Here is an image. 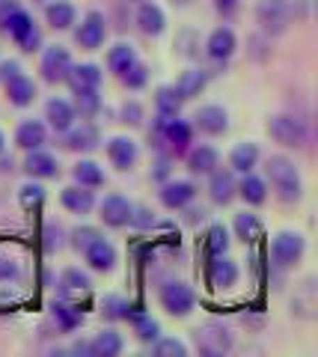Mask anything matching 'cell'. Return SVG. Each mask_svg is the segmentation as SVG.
I'll list each match as a JSON object with an SVG mask.
<instances>
[{
    "label": "cell",
    "mask_w": 318,
    "mask_h": 357,
    "mask_svg": "<svg viewBox=\"0 0 318 357\" xmlns=\"http://www.w3.org/2000/svg\"><path fill=\"white\" fill-rule=\"evenodd\" d=\"M119 81H122V86H128V89H146V84H149V66L146 63H134L131 69H125L122 75H119Z\"/></svg>",
    "instance_id": "obj_42"
},
{
    "label": "cell",
    "mask_w": 318,
    "mask_h": 357,
    "mask_svg": "<svg viewBox=\"0 0 318 357\" xmlns=\"http://www.w3.org/2000/svg\"><path fill=\"white\" fill-rule=\"evenodd\" d=\"M36 3H39V0H36Z\"/></svg>",
    "instance_id": "obj_58"
},
{
    "label": "cell",
    "mask_w": 318,
    "mask_h": 357,
    "mask_svg": "<svg viewBox=\"0 0 318 357\" xmlns=\"http://www.w3.org/2000/svg\"><path fill=\"white\" fill-rule=\"evenodd\" d=\"M271 265H277V268H294L301 259H303V253H306V238L301 236V232H292V229H283L273 236L271 241Z\"/></svg>",
    "instance_id": "obj_5"
},
{
    "label": "cell",
    "mask_w": 318,
    "mask_h": 357,
    "mask_svg": "<svg viewBox=\"0 0 318 357\" xmlns=\"http://www.w3.org/2000/svg\"><path fill=\"white\" fill-rule=\"evenodd\" d=\"M98 236H102V232H98L95 227H78V229H72V248L78 250V253H84Z\"/></svg>",
    "instance_id": "obj_46"
},
{
    "label": "cell",
    "mask_w": 318,
    "mask_h": 357,
    "mask_svg": "<svg viewBox=\"0 0 318 357\" xmlns=\"http://www.w3.org/2000/svg\"><path fill=\"white\" fill-rule=\"evenodd\" d=\"M45 119H48L51 131L63 134V131H69L74 122H78V114H74V107H72L69 98L54 96V98H48V105H45Z\"/></svg>",
    "instance_id": "obj_22"
},
{
    "label": "cell",
    "mask_w": 318,
    "mask_h": 357,
    "mask_svg": "<svg viewBox=\"0 0 318 357\" xmlns=\"http://www.w3.org/2000/svg\"><path fill=\"white\" fill-rule=\"evenodd\" d=\"M137 158H140V149L131 137H122V134H119V137L107 140V161H111L119 173L131 170V167L137 164Z\"/></svg>",
    "instance_id": "obj_18"
},
{
    "label": "cell",
    "mask_w": 318,
    "mask_h": 357,
    "mask_svg": "<svg viewBox=\"0 0 318 357\" xmlns=\"http://www.w3.org/2000/svg\"><path fill=\"white\" fill-rule=\"evenodd\" d=\"M84 259H86V265H90L93 271L107 274V271H113L116 268V248L104 236H98L90 248L84 250Z\"/></svg>",
    "instance_id": "obj_21"
},
{
    "label": "cell",
    "mask_w": 318,
    "mask_h": 357,
    "mask_svg": "<svg viewBox=\"0 0 318 357\" xmlns=\"http://www.w3.org/2000/svg\"><path fill=\"white\" fill-rule=\"evenodd\" d=\"M122 349H125V340H122V333L113 328L98 331L90 340V357H119Z\"/></svg>",
    "instance_id": "obj_28"
},
{
    "label": "cell",
    "mask_w": 318,
    "mask_h": 357,
    "mask_svg": "<svg viewBox=\"0 0 318 357\" xmlns=\"http://www.w3.org/2000/svg\"><path fill=\"white\" fill-rule=\"evenodd\" d=\"M48 143V126L42 119H24V122H18V128H15V146L18 149H42Z\"/></svg>",
    "instance_id": "obj_23"
},
{
    "label": "cell",
    "mask_w": 318,
    "mask_h": 357,
    "mask_svg": "<svg viewBox=\"0 0 318 357\" xmlns=\"http://www.w3.org/2000/svg\"><path fill=\"white\" fill-rule=\"evenodd\" d=\"M72 54L65 45H48L42 48V63H39V72H42V81L45 84H65L72 69Z\"/></svg>",
    "instance_id": "obj_8"
},
{
    "label": "cell",
    "mask_w": 318,
    "mask_h": 357,
    "mask_svg": "<svg viewBox=\"0 0 318 357\" xmlns=\"http://www.w3.org/2000/svg\"><path fill=\"white\" fill-rule=\"evenodd\" d=\"M21 167H24V173H27L30 178H39V182L60 176V161L54 158L51 152H45V149H30Z\"/></svg>",
    "instance_id": "obj_20"
},
{
    "label": "cell",
    "mask_w": 318,
    "mask_h": 357,
    "mask_svg": "<svg viewBox=\"0 0 318 357\" xmlns=\"http://www.w3.org/2000/svg\"><path fill=\"white\" fill-rule=\"evenodd\" d=\"M265 176L273 188V194H277V199H283V203H301L303 178L292 158H286V155H271L265 161Z\"/></svg>",
    "instance_id": "obj_1"
},
{
    "label": "cell",
    "mask_w": 318,
    "mask_h": 357,
    "mask_svg": "<svg viewBox=\"0 0 318 357\" xmlns=\"http://www.w3.org/2000/svg\"><path fill=\"white\" fill-rule=\"evenodd\" d=\"M98 143H102V131L90 119L74 122L69 131H63V146L69 152H93L98 149Z\"/></svg>",
    "instance_id": "obj_13"
},
{
    "label": "cell",
    "mask_w": 318,
    "mask_h": 357,
    "mask_svg": "<svg viewBox=\"0 0 318 357\" xmlns=\"http://www.w3.org/2000/svg\"><path fill=\"white\" fill-rule=\"evenodd\" d=\"M238 197L244 199L247 206H262V203H268V182L262 176L253 173H244L241 176V182H238Z\"/></svg>",
    "instance_id": "obj_32"
},
{
    "label": "cell",
    "mask_w": 318,
    "mask_h": 357,
    "mask_svg": "<svg viewBox=\"0 0 318 357\" xmlns=\"http://www.w3.org/2000/svg\"><path fill=\"white\" fill-rule=\"evenodd\" d=\"M268 134L286 149H303L306 140H310L306 122L294 114H271L268 116Z\"/></svg>",
    "instance_id": "obj_4"
},
{
    "label": "cell",
    "mask_w": 318,
    "mask_h": 357,
    "mask_svg": "<svg viewBox=\"0 0 318 357\" xmlns=\"http://www.w3.org/2000/svg\"><path fill=\"white\" fill-rule=\"evenodd\" d=\"M125 321H131V328H134V337H137L140 342H149V345H152V342L161 337V321L152 319L149 312L137 310V307H128Z\"/></svg>",
    "instance_id": "obj_30"
},
{
    "label": "cell",
    "mask_w": 318,
    "mask_h": 357,
    "mask_svg": "<svg viewBox=\"0 0 318 357\" xmlns=\"http://www.w3.org/2000/svg\"><path fill=\"white\" fill-rule=\"evenodd\" d=\"M6 33H9V39H13L24 54L42 51V33H39V27H36V18H33L24 6H18L15 15L9 18Z\"/></svg>",
    "instance_id": "obj_7"
},
{
    "label": "cell",
    "mask_w": 318,
    "mask_h": 357,
    "mask_svg": "<svg viewBox=\"0 0 318 357\" xmlns=\"http://www.w3.org/2000/svg\"><path fill=\"white\" fill-rule=\"evenodd\" d=\"M158 301L173 319H184V316H191L196 307V292L182 280H167L158 289Z\"/></svg>",
    "instance_id": "obj_6"
},
{
    "label": "cell",
    "mask_w": 318,
    "mask_h": 357,
    "mask_svg": "<svg viewBox=\"0 0 318 357\" xmlns=\"http://www.w3.org/2000/svg\"><path fill=\"white\" fill-rule=\"evenodd\" d=\"M173 3H179V6H188V3H193V0H173Z\"/></svg>",
    "instance_id": "obj_56"
},
{
    "label": "cell",
    "mask_w": 318,
    "mask_h": 357,
    "mask_svg": "<svg viewBox=\"0 0 318 357\" xmlns=\"http://www.w3.org/2000/svg\"><path fill=\"white\" fill-rule=\"evenodd\" d=\"M202 51H205V57L212 60L214 66H226L229 60L235 57V51H238V36H235V30H232V27H223V24L214 27V30L205 36Z\"/></svg>",
    "instance_id": "obj_9"
},
{
    "label": "cell",
    "mask_w": 318,
    "mask_h": 357,
    "mask_svg": "<svg viewBox=\"0 0 318 357\" xmlns=\"http://www.w3.org/2000/svg\"><path fill=\"white\" fill-rule=\"evenodd\" d=\"M21 72H24V69H21V63L18 60H3V63H0V81H9V77H15V75H21Z\"/></svg>",
    "instance_id": "obj_53"
},
{
    "label": "cell",
    "mask_w": 318,
    "mask_h": 357,
    "mask_svg": "<svg viewBox=\"0 0 318 357\" xmlns=\"http://www.w3.org/2000/svg\"><path fill=\"white\" fill-rule=\"evenodd\" d=\"M184 161H188V170L193 176H208L212 170H217V164H221V152L214 146H208V143H200V146H191L184 152Z\"/></svg>",
    "instance_id": "obj_26"
},
{
    "label": "cell",
    "mask_w": 318,
    "mask_h": 357,
    "mask_svg": "<svg viewBox=\"0 0 318 357\" xmlns=\"http://www.w3.org/2000/svg\"><path fill=\"white\" fill-rule=\"evenodd\" d=\"M262 161V152L256 143H235L232 152H229V170L232 173H253Z\"/></svg>",
    "instance_id": "obj_29"
},
{
    "label": "cell",
    "mask_w": 318,
    "mask_h": 357,
    "mask_svg": "<svg viewBox=\"0 0 318 357\" xmlns=\"http://www.w3.org/2000/svg\"><path fill=\"white\" fill-rule=\"evenodd\" d=\"M182 98L175 96V89L173 84H164L155 89V114L158 116H179V110H182Z\"/></svg>",
    "instance_id": "obj_39"
},
{
    "label": "cell",
    "mask_w": 318,
    "mask_h": 357,
    "mask_svg": "<svg viewBox=\"0 0 318 357\" xmlns=\"http://www.w3.org/2000/svg\"><path fill=\"white\" fill-rule=\"evenodd\" d=\"M193 128H200L208 137H221V134L229 131V114L223 105H202L200 110L193 114Z\"/></svg>",
    "instance_id": "obj_14"
},
{
    "label": "cell",
    "mask_w": 318,
    "mask_h": 357,
    "mask_svg": "<svg viewBox=\"0 0 318 357\" xmlns=\"http://www.w3.org/2000/svg\"><path fill=\"white\" fill-rule=\"evenodd\" d=\"M208 81H212V72L202 69V66H191V69H184L179 77H175L173 89L182 102H191V98H196L208 86Z\"/></svg>",
    "instance_id": "obj_16"
},
{
    "label": "cell",
    "mask_w": 318,
    "mask_h": 357,
    "mask_svg": "<svg viewBox=\"0 0 318 357\" xmlns=\"http://www.w3.org/2000/svg\"><path fill=\"white\" fill-rule=\"evenodd\" d=\"M232 229H235V238H241L244 244H256V241L262 238V232H265V227H262L259 215H253V211H247V208L235 215Z\"/></svg>",
    "instance_id": "obj_35"
},
{
    "label": "cell",
    "mask_w": 318,
    "mask_h": 357,
    "mask_svg": "<svg viewBox=\"0 0 318 357\" xmlns=\"http://www.w3.org/2000/svg\"><path fill=\"white\" fill-rule=\"evenodd\" d=\"M140 57H137V51H134V45L131 42H116L111 51H107V69H111L116 77L122 75L125 69H131Z\"/></svg>",
    "instance_id": "obj_37"
},
{
    "label": "cell",
    "mask_w": 318,
    "mask_h": 357,
    "mask_svg": "<svg viewBox=\"0 0 318 357\" xmlns=\"http://www.w3.org/2000/svg\"><path fill=\"white\" fill-rule=\"evenodd\" d=\"M294 18L292 0H259L256 3V24L265 36H283Z\"/></svg>",
    "instance_id": "obj_3"
},
{
    "label": "cell",
    "mask_w": 318,
    "mask_h": 357,
    "mask_svg": "<svg viewBox=\"0 0 318 357\" xmlns=\"http://www.w3.org/2000/svg\"><path fill=\"white\" fill-rule=\"evenodd\" d=\"M152 351L155 357H188V345L175 337H158L152 342Z\"/></svg>",
    "instance_id": "obj_43"
},
{
    "label": "cell",
    "mask_w": 318,
    "mask_h": 357,
    "mask_svg": "<svg viewBox=\"0 0 318 357\" xmlns=\"http://www.w3.org/2000/svg\"><path fill=\"white\" fill-rule=\"evenodd\" d=\"M229 244H232V238H229V229L223 227V223H212L208 232H205V250H208V256L229 253Z\"/></svg>",
    "instance_id": "obj_41"
},
{
    "label": "cell",
    "mask_w": 318,
    "mask_h": 357,
    "mask_svg": "<svg viewBox=\"0 0 318 357\" xmlns=\"http://www.w3.org/2000/svg\"><path fill=\"white\" fill-rule=\"evenodd\" d=\"M98 206V220L111 229H125L131 223V215H134V203L122 194H107Z\"/></svg>",
    "instance_id": "obj_12"
},
{
    "label": "cell",
    "mask_w": 318,
    "mask_h": 357,
    "mask_svg": "<svg viewBox=\"0 0 318 357\" xmlns=\"http://www.w3.org/2000/svg\"><path fill=\"white\" fill-rule=\"evenodd\" d=\"M170 164H173V155L167 149H158V158H155V164H152V178H155V182H167Z\"/></svg>",
    "instance_id": "obj_47"
},
{
    "label": "cell",
    "mask_w": 318,
    "mask_h": 357,
    "mask_svg": "<svg viewBox=\"0 0 318 357\" xmlns=\"http://www.w3.org/2000/svg\"><path fill=\"white\" fill-rule=\"evenodd\" d=\"M3 149H6V134L0 131V155H3Z\"/></svg>",
    "instance_id": "obj_55"
},
{
    "label": "cell",
    "mask_w": 318,
    "mask_h": 357,
    "mask_svg": "<svg viewBox=\"0 0 318 357\" xmlns=\"http://www.w3.org/2000/svg\"><path fill=\"white\" fill-rule=\"evenodd\" d=\"M128 3H143V0H128Z\"/></svg>",
    "instance_id": "obj_57"
},
{
    "label": "cell",
    "mask_w": 318,
    "mask_h": 357,
    "mask_svg": "<svg viewBox=\"0 0 318 357\" xmlns=\"http://www.w3.org/2000/svg\"><path fill=\"white\" fill-rule=\"evenodd\" d=\"M143 119H146L143 105L134 102V98L122 102V107H119V122H122V126H143Z\"/></svg>",
    "instance_id": "obj_44"
},
{
    "label": "cell",
    "mask_w": 318,
    "mask_h": 357,
    "mask_svg": "<svg viewBox=\"0 0 318 357\" xmlns=\"http://www.w3.org/2000/svg\"><path fill=\"white\" fill-rule=\"evenodd\" d=\"M21 3L18 0H0V33H6V24H9V18L15 15V9Z\"/></svg>",
    "instance_id": "obj_51"
},
{
    "label": "cell",
    "mask_w": 318,
    "mask_h": 357,
    "mask_svg": "<svg viewBox=\"0 0 318 357\" xmlns=\"http://www.w3.org/2000/svg\"><path fill=\"white\" fill-rule=\"evenodd\" d=\"M188 208H191V206H188ZM188 215H191V223H202V220H205V208H191Z\"/></svg>",
    "instance_id": "obj_54"
},
{
    "label": "cell",
    "mask_w": 318,
    "mask_h": 357,
    "mask_svg": "<svg viewBox=\"0 0 318 357\" xmlns=\"http://www.w3.org/2000/svg\"><path fill=\"white\" fill-rule=\"evenodd\" d=\"M241 9V0H214V13L223 18H232Z\"/></svg>",
    "instance_id": "obj_52"
},
{
    "label": "cell",
    "mask_w": 318,
    "mask_h": 357,
    "mask_svg": "<svg viewBox=\"0 0 318 357\" xmlns=\"http://www.w3.org/2000/svg\"><path fill=\"white\" fill-rule=\"evenodd\" d=\"M21 277V265L9 256H0V283H9V280H18Z\"/></svg>",
    "instance_id": "obj_50"
},
{
    "label": "cell",
    "mask_w": 318,
    "mask_h": 357,
    "mask_svg": "<svg viewBox=\"0 0 318 357\" xmlns=\"http://www.w3.org/2000/svg\"><path fill=\"white\" fill-rule=\"evenodd\" d=\"M60 203L65 211H72V215H90V211L95 208V194L90 191V188L84 185H69L60 191Z\"/></svg>",
    "instance_id": "obj_27"
},
{
    "label": "cell",
    "mask_w": 318,
    "mask_h": 357,
    "mask_svg": "<svg viewBox=\"0 0 318 357\" xmlns=\"http://www.w3.org/2000/svg\"><path fill=\"white\" fill-rule=\"evenodd\" d=\"M238 262L229 259V253H221V256H212L208 262V286L212 289H232L238 283Z\"/></svg>",
    "instance_id": "obj_17"
},
{
    "label": "cell",
    "mask_w": 318,
    "mask_h": 357,
    "mask_svg": "<svg viewBox=\"0 0 318 357\" xmlns=\"http://www.w3.org/2000/svg\"><path fill=\"white\" fill-rule=\"evenodd\" d=\"M45 188H42V182L39 178H33V182H24L18 188V203H21V208L24 211H36V208H42L45 206Z\"/></svg>",
    "instance_id": "obj_40"
},
{
    "label": "cell",
    "mask_w": 318,
    "mask_h": 357,
    "mask_svg": "<svg viewBox=\"0 0 318 357\" xmlns=\"http://www.w3.org/2000/svg\"><path fill=\"white\" fill-rule=\"evenodd\" d=\"M72 178H74V185H84V188H90V191H95V188H102L107 182L102 164H95L90 158H81L72 167Z\"/></svg>",
    "instance_id": "obj_33"
},
{
    "label": "cell",
    "mask_w": 318,
    "mask_h": 357,
    "mask_svg": "<svg viewBox=\"0 0 318 357\" xmlns=\"http://www.w3.org/2000/svg\"><path fill=\"white\" fill-rule=\"evenodd\" d=\"M193 345L196 351L205 357H223L235 349V333L229 331L223 321H202L193 331Z\"/></svg>",
    "instance_id": "obj_2"
},
{
    "label": "cell",
    "mask_w": 318,
    "mask_h": 357,
    "mask_svg": "<svg viewBox=\"0 0 318 357\" xmlns=\"http://www.w3.org/2000/svg\"><path fill=\"white\" fill-rule=\"evenodd\" d=\"M128 227L152 229V227H158V218H155V211H149L146 206H134V215H131V223H128Z\"/></svg>",
    "instance_id": "obj_48"
},
{
    "label": "cell",
    "mask_w": 318,
    "mask_h": 357,
    "mask_svg": "<svg viewBox=\"0 0 318 357\" xmlns=\"http://www.w3.org/2000/svg\"><path fill=\"white\" fill-rule=\"evenodd\" d=\"M193 199H196V185L191 178H167V182H161V188H158V203L170 211L188 208Z\"/></svg>",
    "instance_id": "obj_11"
},
{
    "label": "cell",
    "mask_w": 318,
    "mask_h": 357,
    "mask_svg": "<svg viewBox=\"0 0 318 357\" xmlns=\"http://www.w3.org/2000/svg\"><path fill=\"white\" fill-rule=\"evenodd\" d=\"M60 289H63V295H86L93 289V280H90V274L81 271V268H65V271L60 274Z\"/></svg>",
    "instance_id": "obj_38"
},
{
    "label": "cell",
    "mask_w": 318,
    "mask_h": 357,
    "mask_svg": "<svg viewBox=\"0 0 318 357\" xmlns=\"http://www.w3.org/2000/svg\"><path fill=\"white\" fill-rule=\"evenodd\" d=\"M137 27L143 36H152V39H158L164 36V30H167V15H164V9L158 3H152V0H143V3L137 6Z\"/></svg>",
    "instance_id": "obj_19"
},
{
    "label": "cell",
    "mask_w": 318,
    "mask_h": 357,
    "mask_svg": "<svg viewBox=\"0 0 318 357\" xmlns=\"http://www.w3.org/2000/svg\"><path fill=\"white\" fill-rule=\"evenodd\" d=\"M3 86H6V98H9V105H13V107H30L33 102H36V96H39L36 81L27 77L24 72L15 75V77H9Z\"/></svg>",
    "instance_id": "obj_25"
},
{
    "label": "cell",
    "mask_w": 318,
    "mask_h": 357,
    "mask_svg": "<svg viewBox=\"0 0 318 357\" xmlns=\"http://www.w3.org/2000/svg\"><path fill=\"white\" fill-rule=\"evenodd\" d=\"M104 39H107V18H104V13H98V9H90V13L81 18V24L74 27V42H78L84 51H98L104 45Z\"/></svg>",
    "instance_id": "obj_10"
},
{
    "label": "cell",
    "mask_w": 318,
    "mask_h": 357,
    "mask_svg": "<svg viewBox=\"0 0 318 357\" xmlns=\"http://www.w3.org/2000/svg\"><path fill=\"white\" fill-rule=\"evenodd\" d=\"M238 197V178L232 170H212L208 173V199L214 206H229Z\"/></svg>",
    "instance_id": "obj_15"
},
{
    "label": "cell",
    "mask_w": 318,
    "mask_h": 357,
    "mask_svg": "<svg viewBox=\"0 0 318 357\" xmlns=\"http://www.w3.org/2000/svg\"><path fill=\"white\" fill-rule=\"evenodd\" d=\"M63 229L60 227H54V223H51V227H45V232H42V248H45L48 253H54V250H60L63 248Z\"/></svg>",
    "instance_id": "obj_49"
},
{
    "label": "cell",
    "mask_w": 318,
    "mask_h": 357,
    "mask_svg": "<svg viewBox=\"0 0 318 357\" xmlns=\"http://www.w3.org/2000/svg\"><path fill=\"white\" fill-rule=\"evenodd\" d=\"M51 316H54V321H57V328L63 333H74V331L84 325V310L69 304V301H54Z\"/></svg>",
    "instance_id": "obj_34"
},
{
    "label": "cell",
    "mask_w": 318,
    "mask_h": 357,
    "mask_svg": "<svg viewBox=\"0 0 318 357\" xmlns=\"http://www.w3.org/2000/svg\"><path fill=\"white\" fill-rule=\"evenodd\" d=\"M128 301L125 298H116V295H111V298H104V304H102V312H104V319H111V321H119V319H125L128 316Z\"/></svg>",
    "instance_id": "obj_45"
},
{
    "label": "cell",
    "mask_w": 318,
    "mask_h": 357,
    "mask_svg": "<svg viewBox=\"0 0 318 357\" xmlns=\"http://www.w3.org/2000/svg\"><path fill=\"white\" fill-rule=\"evenodd\" d=\"M65 84L72 89H102L104 84V69L95 63H72Z\"/></svg>",
    "instance_id": "obj_24"
},
{
    "label": "cell",
    "mask_w": 318,
    "mask_h": 357,
    "mask_svg": "<svg viewBox=\"0 0 318 357\" xmlns=\"http://www.w3.org/2000/svg\"><path fill=\"white\" fill-rule=\"evenodd\" d=\"M72 96H74L72 107H74V114L78 116L93 119V116L102 114L104 102H102V93H98V89H72Z\"/></svg>",
    "instance_id": "obj_36"
},
{
    "label": "cell",
    "mask_w": 318,
    "mask_h": 357,
    "mask_svg": "<svg viewBox=\"0 0 318 357\" xmlns=\"http://www.w3.org/2000/svg\"><path fill=\"white\" fill-rule=\"evenodd\" d=\"M45 21L54 30H72L78 24V9L72 0H51L45 6Z\"/></svg>",
    "instance_id": "obj_31"
}]
</instances>
